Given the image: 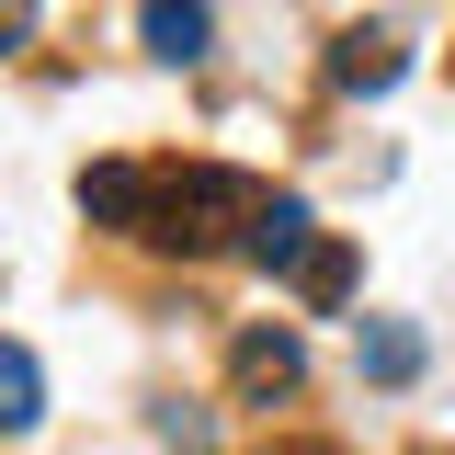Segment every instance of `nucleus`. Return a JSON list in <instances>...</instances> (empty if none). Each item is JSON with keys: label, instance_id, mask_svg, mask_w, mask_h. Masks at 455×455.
Wrapping results in <instances>:
<instances>
[{"label": "nucleus", "instance_id": "6", "mask_svg": "<svg viewBox=\"0 0 455 455\" xmlns=\"http://www.w3.org/2000/svg\"><path fill=\"white\" fill-rule=\"evenodd\" d=\"M80 217L137 228V217H148V171H137V160H92V171H80Z\"/></svg>", "mask_w": 455, "mask_h": 455}, {"label": "nucleus", "instance_id": "2", "mask_svg": "<svg viewBox=\"0 0 455 455\" xmlns=\"http://www.w3.org/2000/svg\"><path fill=\"white\" fill-rule=\"evenodd\" d=\"M239 251L262 262V274H296L307 251H319V217H307V194H262L251 228H239Z\"/></svg>", "mask_w": 455, "mask_h": 455}, {"label": "nucleus", "instance_id": "1", "mask_svg": "<svg viewBox=\"0 0 455 455\" xmlns=\"http://www.w3.org/2000/svg\"><path fill=\"white\" fill-rule=\"evenodd\" d=\"M251 182L239 171H217V160H194V171H160L148 182V217H137V239L148 251H217L228 228H251Z\"/></svg>", "mask_w": 455, "mask_h": 455}, {"label": "nucleus", "instance_id": "4", "mask_svg": "<svg viewBox=\"0 0 455 455\" xmlns=\"http://www.w3.org/2000/svg\"><path fill=\"white\" fill-rule=\"evenodd\" d=\"M398 68H410L398 23H353V35L331 46V92H398Z\"/></svg>", "mask_w": 455, "mask_h": 455}, {"label": "nucleus", "instance_id": "10", "mask_svg": "<svg viewBox=\"0 0 455 455\" xmlns=\"http://www.w3.org/2000/svg\"><path fill=\"white\" fill-rule=\"evenodd\" d=\"M35 46V0H0V57H23Z\"/></svg>", "mask_w": 455, "mask_h": 455}, {"label": "nucleus", "instance_id": "5", "mask_svg": "<svg viewBox=\"0 0 455 455\" xmlns=\"http://www.w3.org/2000/svg\"><path fill=\"white\" fill-rule=\"evenodd\" d=\"M137 35H148V57L194 68V57L217 46V12H205V0H148V12H137Z\"/></svg>", "mask_w": 455, "mask_h": 455}, {"label": "nucleus", "instance_id": "11", "mask_svg": "<svg viewBox=\"0 0 455 455\" xmlns=\"http://www.w3.org/2000/svg\"><path fill=\"white\" fill-rule=\"evenodd\" d=\"M274 455H331V444H274Z\"/></svg>", "mask_w": 455, "mask_h": 455}, {"label": "nucleus", "instance_id": "3", "mask_svg": "<svg viewBox=\"0 0 455 455\" xmlns=\"http://www.w3.org/2000/svg\"><path fill=\"white\" fill-rule=\"evenodd\" d=\"M296 376H307L296 331H239V341H228V387H239V398H284Z\"/></svg>", "mask_w": 455, "mask_h": 455}, {"label": "nucleus", "instance_id": "8", "mask_svg": "<svg viewBox=\"0 0 455 455\" xmlns=\"http://www.w3.org/2000/svg\"><path fill=\"white\" fill-rule=\"evenodd\" d=\"M364 376H376V387H410V376H421V331H410V319H376V331H364Z\"/></svg>", "mask_w": 455, "mask_h": 455}, {"label": "nucleus", "instance_id": "9", "mask_svg": "<svg viewBox=\"0 0 455 455\" xmlns=\"http://www.w3.org/2000/svg\"><path fill=\"white\" fill-rule=\"evenodd\" d=\"M296 296H307V307H341V296H353V251H341V239H319V251L296 262Z\"/></svg>", "mask_w": 455, "mask_h": 455}, {"label": "nucleus", "instance_id": "7", "mask_svg": "<svg viewBox=\"0 0 455 455\" xmlns=\"http://www.w3.org/2000/svg\"><path fill=\"white\" fill-rule=\"evenodd\" d=\"M35 421H46V376L23 341H0V433H35Z\"/></svg>", "mask_w": 455, "mask_h": 455}]
</instances>
